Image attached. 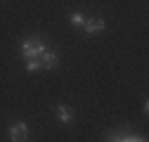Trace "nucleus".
Here are the masks:
<instances>
[{"mask_svg":"<svg viewBox=\"0 0 149 142\" xmlns=\"http://www.w3.org/2000/svg\"><path fill=\"white\" fill-rule=\"evenodd\" d=\"M71 24H73V26H83V24H85V17H83L81 12H73V14H71Z\"/></svg>","mask_w":149,"mask_h":142,"instance_id":"nucleus-8","label":"nucleus"},{"mask_svg":"<svg viewBox=\"0 0 149 142\" xmlns=\"http://www.w3.org/2000/svg\"><path fill=\"white\" fill-rule=\"evenodd\" d=\"M88 36H92V33H100V31H104V19L102 17H92V19H85V24L81 26Z\"/></svg>","mask_w":149,"mask_h":142,"instance_id":"nucleus-3","label":"nucleus"},{"mask_svg":"<svg viewBox=\"0 0 149 142\" xmlns=\"http://www.w3.org/2000/svg\"><path fill=\"white\" fill-rule=\"evenodd\" d=\"M59 66V59H57V52L54 50H47L40 55V69H57Z\"/></svg>","mask_w":149,"mask_h":142,"instance_id":"nucleus-2","label":"nucleus"},{"mask_svg":"<svg viewBox=\"0 0 149 142\" xmlns=\"http://www.w3.org/2000/svg\"><path fill=\"white\" fill-rule=\"evenodd\" d=\"M45 52V43L40 38H26L22 40V55L29 59V57H40Z\"/></svg>","mask_w":149,"mask_h":142,"instance_id":"nucleus-1","label":"nucleus"},{"mask_svg":"<svg viewBox=\"0 0 149 142\" xmlns=\"http://www.w3.org/2000/svg\"><path fill=\"white\" fill-rule=\"evenodd\" d=\"M109 140H116V142H142L144 137L135 135V133H128V130H116V133L109 135Z\"/></svg>","mask_w":149,"mask_h":142,"instance_id":"nucleus-4","label":"nucleus"},{"mask_svg":"<svg viewBox=\"0 0 149 142\" xmlns=\"http://www.w3.org/2000/svg\"><path fill=\"white\" fill-rule=\"evenodd\" d=\"M57 118H59L62 123H71V121H73V109H71V106L59 104V106H57Z\"/></svg>","mask_w":149,"mask_h":142,"instance_id":"nucleus-6","label":"nucleus"},{"mask_svg":"<svg viewBox=\"0 0 149 142\" xmlns=\"http://www.w3.org/2000/svg\"><path fill=\"white\" fill-rule=\"evenodd\" d=\"M40 69V57H29L26 59V71H38Z\"/></svg>","mask_w":149,"mask_h":142,"instance_id":"nucleus-7","label":"nucleus"},{"mask_svg":"<svg viewBox=\"0 0 149 142\" xmlns=\"http://www.w3.org/2000/svg\"><path fill=\"white\" fill-rule=\"evenodd\" d=\"M26 137H29L26 123H14V126L10 128V140H14V142H24Z\"/></svg>","mask_w":149,"mask_h":142,"instance_id":"nucleus-5","label":"nucleus"}]
</instances>
